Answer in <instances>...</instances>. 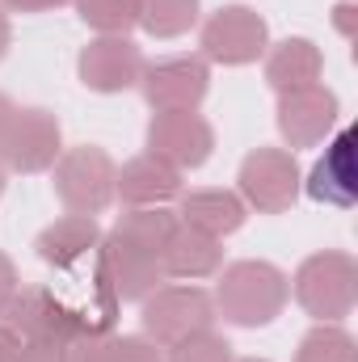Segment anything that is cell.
I'll use <instances>...</instances> for the list:
<instances>
[{
	"instance_id": "6da1fadb",
	"label": "cell",
	"mask_w": 358,
	"mask_h": 362,
	"mask_svg": "<svg viewBox=\"0 0 358 362\" xmlns=\"http://www.w3.org/2000/svg\"><path fill=\"white\" fill-rule=\"evenodd\" d=\"M211 299H215V312H219L228 325L262 329L274 316H282V308H287V299H291V278L278 270L274 262L245 257V262L224 266Z\"/></svg>"
},
{
	"instance_id": "7a4b0ae2",
	"label": "cell",
	"mask_w": 358,
	"mask_h": 362,
	"mask_svg": "<svg viewBox=\"0 0 358 362\" xmlns=\"http://www.w3.org/2000/svg\"><path fill=\"white\" fill-rule=\"evenodd\" d=\"M291 295L295 303L316 316V320H346L354 312L358 299V262L342 249H325V253H312L299 262V270L291 278Z\"/></svg>"
},
{
	"instance_id": "3957f363",
	"label": "cell",
	"mask_w": 358,
	"mask_h": 362,
	"mask_svg": "<svg viewBox=\"0 0 358 362\" xmlns=\"http://www.w3.org/2000/svg\"><path fill=\"white\" fill-rule=\"evenodd\" d=\"M114 177L118 165L97 144L64 148L55 160V194L68 206V215H101L114 202Z\"/></svg>"
},
{
	"instance_id": "277c9868",
	"label": "cell",
	"mask_w": 358,
	"mask_h": 362,
	"mask_svg": "<svg viewBox=\"0 0 358 362\" xmlns=\"http://www.w3.org/2000/svg\"><path fill=\"white\" fill-rule=\"evenodd\" d=\"M144 337L161 350H169L173 341L190 337V333H202V329H215L219 312H215V299L211 291L202 286H156L148 299H144Z\"/></svg>"
},
{
	"instance_id": "5b68a950",
	"label": "cell",
	"mask_w": 358,
	"mask_h": 362,
	"mask_svg": "<svg viewBox=\"0 0 358 362\" xmlns=\"http://www.w3.org/2000/svg\"><path fill=\"white\" fill-rule=\"evenodd\" d=\"M198 47H202V59L211 64H224V68H245V64H258L270 47V25L266 17L249 4H224L215 8L202 30H198Z\"/></svg>"
},
{
	"instance_id": "8992f818",
	"label": "cell",
	"mask_w": 358,
	"mask_h": 362,
	"mask_svg": "<svg viewBox=\"0 0 358 362\" xmlns=\"http://www.w3.org/2000/svg\"><path fill=\"white\" fill-rule=\"evenodd\" d=\"M299 181H304L299 160L287 148H258V152H249L241 160V173H236L245 206H253L258 215L291 211L295 198H299Z\"/></svg>"
},
{
	"instance_id": "52a82bcc",
	"label": "cell",
	"mask_w": 358,
	"mask_h": 362,
	"mask_svg": "<svg viewBox=\"0 0 358 362\" xmlns=\"http://www.w3.org/2000/svg\"><path fill=\"white\" fill-rule=\"evenodd\" d=\"M97 270L105 278V286L114 291L118 303H144L156 286H161V253L144 249L139 240L122 236L118 228L101 232V245H97Z\"/></svg>"
},
{
	"instance_id": "ba28073f",
	"label": "cell",
	"mask_w": 358,
	"mask_h": 362,
	"mask_svg": "<svg viewBox=\"0 0 358 362\" xmlns=\"http://www.w3.org/2000/svg\"><path fill=\"white\" fill-rule=\"evenodd\" d=\"M59 152H64V127L51 110L42 105L13 110V122L0 139V165L8 173H47L55 169Z\"/></svg>"
},
{
	"instance_id": "9c48e42d",
	"label": "cell",
	"mask_w": 358,
	"mask_h": 362,
	"mask_svg": "<svg viewBox=\"0 0 358 362\" xmlns=\"http://www.w3.org/2000/svg\"><path fill=\"white\" fill-rule=\"evenodd\" d=\"M148 152L178 173L202 169L215 152V127L194 110H161L148 122Z\"/></svg>"
},
{
	"instance_id": "30bf717a",
	"label": "cell",
	"mask_w": 358,
	"mask_h": 362,
	"mask_svg": "<svg viewBox=\"0 0 358 362\" xmlns=\"http://www.w3.org/2000/svg\"><path fill=\"white\" fill-rule=\"evenodd\" d=\"M64 312H68V325H72V337H101V333H114L118 325V299L114 291L105 286V278L97 270V257L76 266V270L64 274V282L55 286Z\"/></svg>"
},
{
	"instance_id": "8fae6325",
	"label": "cell",
	"mask_w": 358,
	"mask_h": 362,
	"mask_svg": "<svg viewBox=\"0 0 358 362\" xmlns=\"http://www.w3.org/2000/svg\"><path fill=\"white\" fill-rule=\"evenodd\" d=\"M144 64H148L144 51L127 34H97L81 47L76 72H81V85L93 93H127L139 85Z\"/></svg>"
},
{
	"instance_id": "7c38bea8",
	"label": "cell",
	"mask_w": 358,
	"mask_h": 362,
	"mask_svg": "<svg viewBox=\"0 0 358 362\" xmlns=\"http://www.w3.org/2000/svg\"><path fill=\"white\" fill-rule=\"evenodd\" d=\"M337 114L342 101L337 93L325 85H308L295 93H278V135L287 139V148H316L337 131Z\"/></svg>"
},
{
	"instance_id": "4fadbf2b",
	"label": "cell",
	"mask_w": 358,
	"mask_h": 362,
	"mask_svg": "<svg viewBox=\"0 0 358 362\" xmlns=\"http://www.w3.org/2000/svg\"><path fill=\"white\" fill-rule=\"evenodd\" d=\"M139 89H144V101L156 114L161 110H198L207 89H211V68H207L202 55L156 59V64H144Z\"/></svg>"
},
{
	"instance_id": "5bb4252c",
	"label": "cell",
	"mask_w": 358,
	"mask_h": 362,
	"mask_svg": "<svg viewBox=\"0 0 358 362\" xmlns=\"http://www.w3.org/2000/svg\"><path fill=\"white\" fill-rule=\"evenodd\" d=\"M354 144H358L354 127H342L337 135L325 139V156H316V165L308 169V177L299 181V189H304L312 202L337 206V211H350V206L358 202Z\"/></svg>"
},
{
	"instance_id": "9a60e30c",
	"label": "cell",
	"mask_w": 358,
	"mask_h": 362,
	"mask_svg": "<svg viewBox=\"0 0 358 362\" xmlns=\"http://www.w3.org/2000/svg\"><path fill=\"white\" fill-rule=\"evenodd\" d=\"M0 320H8L25 341H64V346L76 341L72 337V325H68V312H64V303L55 295V286H42V282L38 286H17V295L4 308Z\"/></svg>"
},
{
	"instance_id": "2e32d148",
	"label": "cell",
	"mask_w": 358,
	"mask_h": 362,
	"mask_svg": "<svg viewBox=\"0 0 358 362\" xmlns=\"http://www.w3.org/2000/svg\"><path fill=\"white\" fill-rule=\"evenodd\" d=\"M181 189H185L181 173L173 165L156 160L152 152L127 160L118 169V177H114V198H122L127 211H135V206H169V202L181 198Z\"/></svg>"
},
{
	"instance_id": "e0dca14e",
	"label": "cell",
	"mask_w": 358,
	"mask_h": 362,
	"mask_svg": "<svg viewBox=\"0 0 358 362\" xmlns=\"http://www.w3.org/2000/svg\"><path fill=\"white\" fill-rule=\"evenodd\" d=\"M97 245H101V228H97L93 215H64V219L47 223V228L38 232V240H34L38 257H42L47 266H55L59 274L93 262V257H97Z\"/></svg>"
},
{
	"instance_id": "ac0fdd59",
	"label": "cell",
	"mask_w": 358,
	"mask_h": 362,
	"mask_svg": "<svg viewBox=\"0 0 358 362\" xmlns=\"http://www.w3.org/2000/svg\"><path fill=\"white\" fill-rule=\"evenodd\" d=\"M178 219L194 232H207V236L224 240V236L245 228L249 206H245V198L236 189H181Z\"/></svg>"
},
{
	"instance_id": "d6986e66",
	"label": "cell",
	"mask_w": 358,
	"mask_h": 362,
	"mask_svg": "<svg viewBox=\"0 0 358 362\" xmlns=\"http://www.w3.org/2000/svg\"><path fill=\"white\" fill-rule=\"evenodd\" d=\"M321 72H325V55L312 38H282L266 47V85L274 93L321 85Z\"/></svg>"
},
{
	"instance_id": "ffe728a7",
	"label": "cell",
	"mask_w": 358,
	"mask_h": 362,
	"mask_svg": "<svg viewBox=\"0 0 358 362\" xmlns=\"http://www.w3.org/2000/svg\"><path fill=\"white\" fill-rule=\"evenodd\" d=\"M161 270L165 278H211V274L224 270V240L207 236V232H194L178 219L165 253H161Z\"/></svg>"
},
{
	"instance_id": "44dd1931",
	"label": "cell",
	"mask_w": 358,
	"mask_h": 362,
	"mask_svg": "<svg viewBox=\"0 0 358 362\" xmlns=\"http://www.w3.org/2000/svg\"><path fill=\"white\" fill-rule=\"evenodd\" d=\"M68 362H165L161 346L148 337H127V333H101V337H81L72 341Z\"/></svg>"
},
{
	"instance_id": "7402d4cb",
	"label": "cell",
	"mask_w": 358,
	"mask_h": 362,
	"mask_svg": "<svg viewBox=\"0 0 358 362\" xmlns=\"http://www.w3.org/2000/svg\"><path fill=\"white\" fill-rule=\"evenodd\" d=\"M198 0H139V30L152 38H178L198 25Z\"/></svg>"
},
{
	"instance_id": "603a6c76",
	"label": "cell",
	"mask_w": 358,
	"mask_h": 362,
	"mask_svg": "<svg viewBox=\"0 0 358 362\" xmlns=\"http://www.w3.org/2000/svg\"><path fill=\"white\" fill-rule=\"evenodd\" d=\"M295 362H358V346L342 325L316 320V325L299 337Z\"/></svg>"
},
{
	"instance_id": "cb8c5ba5",
	"label": "cell",
	"mask_w": 358,
	"mask_h": 362,
	"mask_svg": "<svg viewBox=\"0 0 358 362\" xmlns=\"http://www.w3.org/2000/svg\"><path fill=\"white\" fill-rule=\"evenodd\" d=\"M76 17L97 34H131L139 25V0H72Z\"/></svg>"
},
{
	"instance_id": "d4e9b609",
	"label": "cell",
	"mask_w": 358,
	"mask_h": 362,
	"mask_svg": "<svg viewBox=\"0 0 358 362\" xmlns=\"http://www.w3.org/2000/svg\"><path fill=\"white\" fill-rule=\"evenodd\" d=\"M165 362H232V341L219 337L215 329H202V333H190V337L173 341Z\"/></svg>"
},
{
	"instance_id": "484cf974",
	"label": "cell",
	"mask_w": 358,
	"mask_h": 362,
	"mask_svg": "<svg viewBox=\"0 0 358 362\" xmlns=\"http://www.w3.org/2000/svg\"><path fill=\"white\" fill-rule=\"evenodd\" d=\"M68 350L72 346H64V341H25L17 362H68Z\"/></svg>"
},
{
	"instance_id": "4316f807",
	"label": "cell",
	"mask_w": 358,
	"mask_h": 362,
	"mask_svg": "<svg viewBox=\"0 0 358 362\" xmlns=\"http://www.w3.org/2000/svg\"><path fill=\"white\" fill-rule=\"evenodd\" d=\"M17 286H21V278H17V266H13V257H8V253H0V316H4V308L13 303Z\"/></svg>"
},
{
	"instance_id": "83f0119b",
	"label": "cell",
	"mask_w": 358,
	"mask_h": 362,
	"mask_svg": "<svg viewBox=\"0 0 358 362\" xmlns=\"http://www.w3.org/2000/svg\"><path fill=\"white\" fill-rule=\"evenodd\" d=\"M21 346H25V337H21L8 320H0V362H17Z\"/></svg>"
},
{
	"instance_id": "f1b7e54d",
	"label": "cell",
	"mask_w": 358,
	"mask_h": 362,
	"mask_svg": "<svg viewBox=\"0 0 358 362\" xmlns=\"http://www.w3.org/2000/svg\"><path fill=\"white\" fill-rule=\"evenodd\" d=\"M59 4H72V0H0L4 13H47V8H59Z\"/></svg>"
},
{
	"instance_id": "f546056e",
	"label": "cell",
	"mask_w": 358,
	"mask_h": 362,
	"mask_svg": "<svg viewBox=\"0 0 358 362\" xmlns=\"http://www.w3.org/2000/svg\"><path fill=\"white\" fill-rule=\"evenodd\" d=\"M333 25H337L346 38H354V4H350V0H342V4L333 8Z\"/></svg>"
},
{
	"instance_id": "4dcf8cb0",
	"label": "cell",
	"mask_w": 358,
	"mask_h": 362,
	"mask_svg": "<svg viewBox=\"0 0 358 362\" xmlns=\"http://www.w3.org/2000/svg\"><path fill=\"white\" fill-rule=\"evenodd\" d=\"M8 47H13V25H8V13L0 8V59L8 55Z\"/></svg>"
},
{
	"instance_id": "1f68e13d",
	"label": "cell",
	"mask_w": 358,
	"mask_h": 362,
	"mask_svg": "<svg viewBox=\"0 0 358 362\" xmlns=\"http://www.w3.org/2000/svg\"><path fill=\"white\" fill-rule=\"evenodd\" d=\"M13 110H17V105L0 93V139H4V131H8V122H13Z\"/></svg>"
},
{
	"instance_id": "d6a6232c",
	"label": "cell",
	"mask_w": 358,
	"mask_h": 362,
	"mask_svg": "<svg viewBox=\"0 0 358 362\" xmlns=\"http://www.w3.org/2000/svg\"><path fill=\"white\" fill-rule=\"evenodd\" d=\"M4 181H8V169H4V165H0V194H4Z\"/></svg>"
},
{
	"instance_id": "836d02e7",
	"label": "cell",
	"mask_w": 358,
	"mask_h": 362,
	"mask_svg": "<svg viewBox=\"0 0 358 362\" xmlns=\"http://www.w3.org/2000/svg\"><path fill=\"white\" fill-rule=\"evenodd\" d=\"M232 362H270V358H232Z\"/></svg>"
}]
</instances>
